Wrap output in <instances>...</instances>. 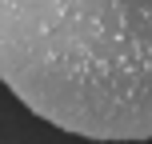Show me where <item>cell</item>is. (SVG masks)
<instances>
[{
    "instance_id": "1",
    "label": "cell",
    "mask_w": 152,
    "mask_h": 144,
    "mask_svg": "<svg viewBox=\"0 0 152 144\" xmlns=\"http://www.w3.org/2000/svg\"><path fill=\"white\" fill-rule=\"evenodd\" d=\"M0 76L68 136L152 140V0H0Z\"/></svg>"
}]
</instances>
